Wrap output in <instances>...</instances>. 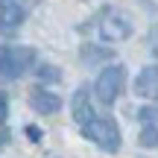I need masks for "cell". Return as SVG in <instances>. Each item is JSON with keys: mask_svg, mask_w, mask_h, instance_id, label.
Returning <instances> with one entry per match:
<instances>
[{"mask_svg": "<svg viewBox=\"0 0 158 158\" xmlns=\"http://www.w3.org/2000/svg\"><path fill=\"white\" fill-rule=\"evenodd\" d=\"M82 138L91 143H97V147L102 149V152H120V147H123V138H120V126L114 123L111 117H91L82 123Z\"/></svg>", "mask_w": 158, "mask_h": 158, "instance_id": "obj_1", "label": "cell"}, {"mask_svg": "<svg viewBox=\"0 0 158 158\" xmlns=\"http://www.w3.org/2000/svg\"><path fill=\"white\" fill-rule=\"evenodd\" d=\"M35 50L32 47H18V44H3L0 47V76L3 79H21L32 68Z\"/></svg>", "mask_w": 158, "mask_h": 158, "instance_id": "obj_2", "label": "cell"}, {"mask_svg": "<svg viewBox=\"0 0 158 158\" xmlns=\"http://www.w3.org/2000/svg\"><path fill=\"white\" fill-rule=\"evenodd\" d=\"M123 85H126V68L120 62H114V64H108V68L97 76L94 94H97V100H100L102 106H114L117 97L123 94Z\"/></svg>", "mask_w": 158, "mask_h": 158, "instance_id": "obj_3", "label": "cell"}, {"mask_svg": "<svg viewBox=\"0 0 158 158\" xmlns=\"http://www.w3.org/2000/svg\"><path fill=\"white\" fill-rule=\"evenodd\" d=\"M97 35L102 41H126L132 35V18L120 9H102L97 18Z\"/></svg>", "mask_w": 158, "mask_h": 158, "instance_id": "obj_4", "label": "cell"}, {"mask_svg": "<svg viewBox=\"0 0 158 158\" xmlns=\"http://www.w3.org/2000/svg\"><path fill=\"white\" fill-rule=\"evenodd\" d=\"M138 120H141V135H138V143L143 149H155L158 147V108L147 106L138 111Z\"/></svg>", "mask_w": 158, "mask_h": 158, "instance_id": "obj_5", "label": "cell"}, {"mask_svg": "<svg viewBox=\"0 0 158 158\" xmlns=\"http://www.w3.org/2000/svg\"><path fill=\"white\" fill-rule=\"evenodd\" d=\"M23 23V9L18 0H0V35H12Z\"/></svg>", "mask_w": 158, "mask_h": 158, "instance_id": "obj_6", "label": "cell"}, {"mask_svg": "<svg viewBox=\"0 0 158 158\" xmlns=\"http://www.w3.org/2000/svg\"><path fill=\"white\" fill-rule=\"evenodd\" d=\"M70 111H73V120L79 126L97 114L94 111V102H91V88H88V85H82V88L73 91V97H70Z\"/></svg>", "mask_w": 158, "mask_h": 158, "instance_id": "obj_7", "label": "cell"}, {"mask_svg": "<svg viewBox=\"0 0 158 158\" xmlns=\"http://www.w3.org/2000/svg\"><path fill=\"white\" fill-rule=\"evenodd\" d=\"M135 94L143 100H158V64H149L135 76Z\"/></svg>", "mask_w": 158, "mask_h": 158, "instance_id": "obj_8", "label": "cell"}, {"mask_svg": "<svg viewBox=\"0 0 158 158\" xmlns=\"http://www.w3.org/2000/svg\"><path fill=\"white\" fill-rule=\"evenodd\" d=\"M29 108L35 114H56L62 108V97L50 94V91H41V88H32L29 91Z\"/></svg>", "mask_w": 158, "mask_h": 158, "instance_id": "obj_9", "label": "cell"}, {"mask_svg": "<svg viewBox=\"0 0 158 158\" xmlns=\"http://www.w3.org/2000/svg\"><path fill=\"white\" fill-rule=\"evenodd\" d=\"M79 59H82V64H100V62H111L114 59V50H108V47H97V44H85L82 50H79Z\"/></svg>", "mask_w": 158, "mask_h": 158, "instance_id": "obj_10", "label": "cell"}, {"mask_svg": "<svg viewBox=\"0 0 158 158\" xmlns=\"http://www.w3.org/2000/svg\"><path fill=\"white\" fill-rule=\"evenodd\" d=\"M38 79L41 82H59V79H62V70H59L56 64H41L38 68Z\"/></svg>", "mask_w": 158, "mask_h": 158, "instance_id": "obj_11", "label": "cell"}, {"mask_svg": "<svg viewBox=\"0 0 158 158\" xmlns=\"http://www.w3.org/2000/svg\"><path fill=\"white\" fill-rule=\"evenodd\" d=\"M149 50H152L155 56H158V23H155L152 29H149Z\"/></svg>", "mask_w": 158, "mask_h": 158, "instance_id": "obj_12", "label": "cell"}, {"mask_svg": "<svg viewBox=\"0 0 158 158\" xmlns=\"http://www.w3.org/2000/svg\"><path fill=\"white\" fill-rule=\"evenodd\" d=\"M27 135H29V141H32V143L41 141V129H38V126H27Z\"/></svg>", "mask_w": 158, "mask_h": 158, "instance_id": "obj_13", "label": "cell"}, {"mask_svg": "<svg viewBox=\"0 0 158 158\" xmlns=\"http://www.w3.org/2000/svg\"><path fill=\"white\" fill-rule=\"evenodd\" d=\"M6 117H9V102H6V97L0 94V123H3Z\"/></svg>", "mask_w": 158, "mask_h": 158, "instance_id": "obj_14", "label": "cell"}, {"mask_svg": "<svg viewBox=\"0 0 158 158\" xmlns=\"http://www.w3.org/2000/svg\"><path fill=\"white\" fill-rule=\"evenodd\" d=\"M6 141H9V132H0V147H3Z\"/></svg>", "mask_w": 158, "mask_h": 158, "instance_id": "obj_15", "label": "cell"}]
</instances>
